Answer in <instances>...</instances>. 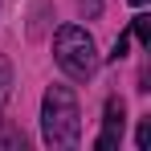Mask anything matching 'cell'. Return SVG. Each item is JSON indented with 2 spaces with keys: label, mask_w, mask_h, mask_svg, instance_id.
I'll use <instances>...</instances> for the list:
<instances>
[{
  "label": "cell",
  "mask_w": 151,
  "mask_h": 151,
  "mask_svg": "<svg viewBox=\"0 0 151 151\" xmlns=\"http://www.w3.org/2000/svg\"><path fill=\"white\" fill-rule=\"evenodd\" d=\"M82 135V110L70 86H49L41 102V139L49 147H74Z\"/></svg>",
  "instance_id": "cell-1"
},
{
  "label": "cell",
  "mask_w": 151,
  "mask_h": 151,
  "mask_svg": "<svg viewBox=\"0 0 151 151\" xmlns=\"http://www.w3.org/2000/svg\"><path fill=\"white\" fill-rule=\"evenodd\" d=\"M53 57H57V65H61L70 78H78V82L94 78V70H98L94 37H90L86 29H78V25L57 29V37H53Z\"/></svg>",
  "instance_id": "cell-2"
},
{
  "label": "cell",
  "mask_w": 151,
  "mask_h": 151,
  "mask_svg": "<svg viewBox=\"0 0 151 151\" xmlns=\"http://www.w3.org/2000/svg\"><path fill=\"white\" fill-rule=\"evenodd\" d=\"M123 114H127V110H123V98H106L102 135H98V143H94L98 151H114V147H119V139H123V127H127V119H123Z\"/></svg>",
  "instance_id": "cell-3"
},
{
  "label": "cell",
  "mask_w": 151,
  "mask_h": 151,
  "mask_svg": "<svg viewBox=\"0 0 151 151\" xmlns=\"http://www.w3.org/2000/svg\"><path fill=\"white\" fill-rule=\"evenodd\" d=\"M0 147H12V151H25V135H21L17 127L0 123Z\"/></svg>",
  "instance_id": "cell-4"
},
{
  "label": "cell",
  "mask_w": 151,
  "mask_h": 151,
  "mask_svg": "<svg viewBox=\"0 0 151 151\" xmlns=\"http://www.w3.org/2000/svg\"><path fill=\"white\" fill-rule=\"evenodd\" d=\"M131 37H135L139 45H151V17H143V12H139V17L131 21Z\"/></svg>",
  "instance_id": "cell-5"
},
{
  "label": "cell",
  "mask_w": 151,
  "mask_h": 151,
  "mask_svg": "<svg viewBox=\"0 0 151 151\" xmlns=\"http://www.w3.org/2000/svg\"><path fill=\"white\" fill-rule=\"evenodd\" d=\"M8 86H12V70H8V61L0 57V110H4V102H8Z\"/></svg>",
  "instance_id": "cell-6"
},
{
  "label": "cell",
  "mask_w": 151,
  "mask_h": 151,
  "mask_svg": "<svg viewBox=\"0 0 151 151\" xmlns=\"http://www.w3.org/2000/svg\"><path fill=\"white\" fill-rule=\"evenodd\" d=\"M135 143H139V151H147V147H151V119H143V123H139V135H135Z\"/></svg>",
  "instance_id": "cell-7"
},
{
  "label": "cell",
  "mask_w": 151,
  "mask_h": 151,
  "mask_svg": "<svg viewBox=\"0 0 151 151\" xmlns=\"http://www.w3.org/2000/svg\"><path fill=\"white\" fill-rule=\"evenodd\" d=\"M78 8H82V17H90V21H94V17L102 12V0H78Z\"/></svg>",
  "instance_id": "cell-8"
},
{
  "label": "cell",
  "mask_w": 151,
  "mask_h": 151,
  "mask_svg": "<svg viewBox=\"0 0 151 151\" xmlns=\"http://www.w3.org/2000/svg\"><path fill=\"white\" fill-rule=\"evenodd\" d=\"M127 45H131V33H123V37L114 41V49H110V61H119V57H127Z\"/></svg>",
  "instance_id": "cell-9"
},
{
  "label": "cell",
  "mask_w": 151,
  "mask_h": 151,
  "mask_svg": "<svg viewBox=\"0 0 151 151\" xmlns=\"http://www.w3.org/2000/svg\"><path fill=\"white\" fill-rule=\"evenodd\" d=\"M131 4H147V0H131Z\"/></svg>",
  "instance_id": "cell-10"
}]
</instances>
